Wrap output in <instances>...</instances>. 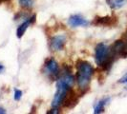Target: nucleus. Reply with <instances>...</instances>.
Returning <instances> with one entry per match:
<instances>
[{
  "label": "nucleus",
  "instance_id": "1",
  "mask_svg": "<svg viewBox=\"0 0 127 114\" xmlns=\"http://www.w3.org/2000/svg\"><path fill=\"white\" fill-rule=\"evenodd\" d=\"M95 72V69L90 63L78 60L76 62V80L78 88L83 91V93L88 89L91 78Z\"/></svg>",
  "mask_w": 127,
  "mask_h": 114
},
{
  "label": "nucleus",
  "instance_id": "2",
  "mask_svg": "<svg viewBox=\"0 0 127 114\" xmlns=\"http://www.w3.org/2000/svg\"><path fill=\"white\" fill-rule=\"evenodd\" d=\"M44 68L47 76H49L51 79L56 80V79H57L59 77V74H60L59 66H58L57 62L54 58H50V59L46 60Z\"/></svg>",
  "mask_w": 127,
  "mask_h": 114
},
{
  "label": "nucleus",
  "instance_id": "3",
  "mask_svg": "<svg viewBox=\"0 0 127 114\" xmlns=\"http://www.w3.org/2000/svg\"><path fill=\"white\" fill-rule=\"evenodd\" d=\"M68 24L72 28H76V27H86L90 24V22L85 19L80 14H74L71 15L68 19Z\"/></svg>",
  "mask_w": 127,
  "mask_h": 114
},
{
  "label": "nucleus",
  "instance_id": "4",
  "mask_svg": "<svg viewBox=\"0 0 127 114\" xmlns=\"http://www.w3.org/2000/svg\"><path fill=\"white\" fill-rule=\"evenodd\" d=\"M65 44H66V37L64 35H56L52 37L51 42H50L51 49L55 51L63 50Z\"/></svg>",
  "mask_w": 127,
  "mask_h": 114
},
{
  "label": "nucleus",
  "instance_id": "5",
  "mask_svg": "<svg viewBox=\"0 0 127 114\" xmlns=\"http://www.w3.org/2000/svg\"><path fill=\"white\" fill-rule=\"evenodd\" d=\"M76 92L73 90V89H70V90L68 91V93L66 95L65 99L63 101V107L68 108H74L77 104V101H78V98L76 96Z\"/></svg>",
  "mask_w": 127,
  "mask_h": 114
},
{
  "label": "nucleus",
  "instance_id": "6",
  "mask_svg": "<svg viewBox=\"0 0 127 114\" xmlns=\"http://www.w3.org/2000/svg\"><path fill=\"white\" fill-rule=\"evenodd\" d=\"M34 21H35V15H32L31 17L27 18V20L24 21V22L17 28V31H16V35H17V37L18 38L22 37V36L24 35V33H25L26 30L28 29V27H30V25H32V23H34Z\"/></svg>",
  "mask_w": 127,
  "mask_h": 114
},
{
  "label": "nucleus",
  "instance_id": "7",
  "mask_svg": "<svg viewBox=\"0 0 127 114\" xmlns=\"http://www.w3.org/2000/svg\"><path fill=\"white\" fill-rule=\"evenodd\" d=\"M116 22V18L112 17V16H104V17H95V20L93 21L92 24L97 26H112L115 24Z\"/></svg>",
  "mask_w": 127,
  "mask_h": 114
},
{
  "label": "nucleus",
  "instance_id": "8",
  "mask_svg": "<svg viewBox=\"0 0 127 114\" xmlns=\"http://www.w3.org/2000/svg\"><path fill=\"white\" fill-rule=\"evenodd\" d=\"M110 101L109 98H105V99H102L100 101H98L94 107V112L95 114L101 113L104 111V108H105V106L107 105V103Z\"/></svg>",
  "mask_w": 127,
  "mask_h": 114
},
{
  "label": "nucleus",
  "instance_id": "9",
  "mask_svg": "<svg viewBox=\"0 0 127 114\" xmlns=\"http://www.w3.org/2000/svg\"><path fill=\"white\" fill-rule=\"evenodd\" d=\"M106 2L113 10H117L124 6L127 3V0H106Z\"/></svg>",
  "mask_w": 127,
  "mask_h": 114
},
{
  "label": "nucleus",
  "instance_id": "10",
  "mask_svg": "<svg viewBox=\"0 0 127 114\" xmlns=\"http://www.w3.org/2000/svg\"><path fill=\"white\" fill-rule=\"evenodd\" d=\"M19 3L23 8L31 9L33 5V0H19Z\"/></svg>",
  "mask_w": 127,
  "mask_h": 114
},
{
  "label": "nucleus",
  "instance_id": "11",
  "mask_svg": "<svg viewBox=\"0 0 127 114\" xmlns=\"http://www.w3.org/2000/svg\"><path fill=\"white\" fill-rule=\"evenodd\" d=\"M22 91L21 90H19V89H15L14 90V95H13V98H14V100H16V101H19L20 99H21V97H22Z\"/></svg>",
  "mask_w": 127,
  "mask_h": 114
},
{
  "label": "nucleus",
  "instance_id": "12",
  "mask_svg": "<svg viewBox=\"0 0 127 114\" xmlns=\"http://www.w3.org/2000/svg\"><path fill=\"white\" fill-rule=\"evenodd\" d=\"M119 83H121V84H127V73L123 76L122 78H121V79H120Z\"/></svg>",
  "mask_w": 127,
  "mask_h": 114
},
{
  "label": "nucleus",
  "instance_id": "13",
  "mask_svg": "<svg viewBox=\"0 0 127 114\" xmlns=\"http://www.w3.org/2000/svg\"><path fill=\"white\" fill-rule=\"evenodd\" d=\"M4 70H5V68H4V66L0 64V73H2Z\"/></svg>",
  "mask_w": 127,
  "mask_h": 114
},
{
  "label": "nucleus",
  "instance_id": "14",
  "mask_svg": "<svg viewBox=\"0 0 127 114\" xmlns=\"http://www.w3.org/2000/svg\"><path fill=\"white\" fill-rule=\"evenodd\" d=\"M4 113H6V110L4 108H0V114H4Z\"/></svg>",
  "mask_w": 127,
  "mask_h": 114
},
{
  "label": "nucleus",
  "instance_id": "15",
  "mask_svg": "<svg viewBox=\"0 0 127 114\" xmlns=\"http://www.w3.org/2000/svg\"><path fill=\"white\" fill-rule=\"evenodd\" d=\"M0 1H1V2H2V1H4V0H0Z\"/></svg>",
  "mask_w": 127,
  "mask_h": 114
},
{
  "label": "nucleus",
  "instance_id": "16",
  "mask_svg": "<svg viewBox=\"0 0 127 114\" xmlns=\"http://www.w3.org/2000/svg\"><path fill=\"white\" fill-rule=\"evenodd\" d=\"M126 85H127V84H126ZM126 89H127V86H126Z\"/></svg>",
  "mask_w": 127,
  "mask_h": 114
},
{
  "label": "nucleus",
  "instance_id": "17",
  "mask_svg": "<svg viewBox=\"0 0 127 114\" xmlns=\"http://www.w3.org/2000/svg\"><path fill=\"white\" fill-rule=\"evenodd\" d=\"M0 2H1V1H0Z\"/></svg>",
  "mask_w": 127,
  "mask_h": 114
}]
</instances>
